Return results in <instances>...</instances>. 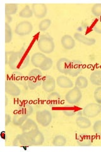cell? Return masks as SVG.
<instances>
[{
  "mask_svg": "<svg viewBox=\"0 0 101 152\" xmlns=\"http://www.w3.org/2000/svg\"><path fill=\"white\" fill-rule=\"evenodd\" d=\"M93 130L96 134L101 136V121L95 122L93 126Z\"/></svg>",
  "mask_w": 101,
  "mask_h": 152,
  "instance_id": "8d00e7d4",
  "label": "cell"
},
{
  "mask_svg": "<svg viewBox=\"0 0 101 152\" xmlns=\"http://www.w3.org/2000/svg\"><path fill=\"white\" fill-rule=\"evenodd\" d=\"M43 78V74L41 69L37 68L32 69L28 73L27 77V84L28 89L31 90L36 89L37 88L42 85Z\"/></svg>",
  "mask_w": 101,
  "mask_h": 152,
  "instance_id": "3957f363",
  "label": "cell"
},
{
  "mask_svg": "<svg viewBox=\"0 0 101 152\" xmlns=\"http://www.w3.org/2000/svg\"><path fill=\"white\" fill-rule=\"evenodd\" d=\"M56 81L53 77L49 75H47L43 78L42 87L46 92L51 93L54 91L56 88Z\"/></svg>",
  "mask_w": 101,
  "mask_h": 152,
  "instance_id": "30bf717a",
  "label": "cell"
},
{
  "mask_svg": "<svg viewBox=\"0 0 101 152\" xmlns=\"http://www.w3.org/2000/svg\"><path fill=\"white\" fill-rule=\"evenodd\" d=\"M92 29L95 32L101 34V19L95 22L93 26Z\"/></svg>",
  "mask_w": 101,
  "mask_h": 152,
  "instance_id": "74e56055",
  "label": "cell"
},
{
  "mask_svg": "<svg viewBox=\"0 0 101 152\" xmlns=\"http://www.w3.org/2000/svg\"><path fill=\"white\" fill-rule=\"evenodd\" d=\"M5 99H6V103H5V106H7L8 104V98H7V96H5Z\"/></svg>",
  "mask_w": 101,
  "mask_h": 152,
  "instance_id": "b9f144b4",
  "label": "cell"
},
{
  "mask_svg": "<svg viewBox=\"0 0 101 152\" xmlns=\"http://www.w3.org/2000/svg\"><path fill=\"white\" fill-rule=\"evenodd\" d=\"M13 34L12 28L9 23L5 22V42L9 43L12 40Z\"/></svg>",
  "mask_w": 101,
  "mask_h": 152,
  "instance_id": "d6a6232c",
  "label": "cell"
},
{
  "mask_svg": "<svg viewBox=\"0 0 101 152\" xmlns=\"http://www.w3.org/2000/svg\"><path fill=\"white\" fill-rule=\"evenodd\" d=\"M52 22L50 19L46 18L41 20L39 23V29L41 32H45L49 28L51 25Z\"/></svg>",
  "mask_w": 101,
  "mask_h": 152,
  "instance_id": "1f68e13d",
  "label": "cell"
},
{
  "mask_svg": "<svg viewBox=\"0 0 101 152\" xmlns=\"http://www.w3.org/2000/svg\"><path fill=\"white\" fill-rule=\"evenodd\" d=\"M13 146L17 147H30L33 146L31 135L25 132L18 134L13 141Z\"/></svg>",
  "mask_w": 101,
  "mask_h": 152,
  "instance_id": "277c9868",
  "label": "cell"
},
{
  "mask_svg": "<svg viewBox=\"0 0 101 152\" xmlns=\"http://www.w3.org/2000/svg\"><path fill=\"white\" fill-rule=\"evenodd\" d=\"M18 111L27 116H30L33 113V108L30 103H24L20 106L18 108Z\"/></svg>",
  "mask_w": 101,
  "mask_h": 152,
  "instance_id": "83f0119b",
  "label": "cell"
},
{
  "mask_svg": "<svg viewBox=\"0 0 101 152\" xmlns=\"http://www.w3.org/2000/svg\"><path fill=\"white\" fill-rule=\"evenodd\" d=\"M73 37L76 41H77L79 42H81V43H82L86 46H93L96 43V39L95 38L86 37L85 36L79 32H75Z\"/></svg>",
  "mask_w": 101,
  "mask_h": 152,
  "instance_id": "e0dca14e",
  "label": "cell"
},
{
  "mask_svg": "<svg viewBox=\"0 0 101 152\" xmlns=\"http://www.w3.org/2000/svg\"><path fill=\"white\" fill-rule=\"evenodd\" d=\"M21 129L22 132L28 133V134H30L34 131L39 130L37 124L31 118H27V121L21 126Z\"/></svg>",
  "mask_w": 101,
  "mask_h": 152,
  "instance_id": "9a60e30c",
  "label": "cell"
},
{
  "mask_svg": "<svg viewBox=\"0 0 101 152\" xmlns=\"http://www.w3.org/2000/svg\"><path fill=\"white\" fill-rule=\"evenodd\" d=\"M61 44L62 46L66 50H70L73 49L75 47V39L70 35L66 34L62 36L61 39Z\"/></svg>",
  "mask_w": 101,
  "mask_h": 152,
  "instance_id": "ac0fdd59",
  "label": "cell"
},
{
  "mask_svg": "<svg viewBox=\"0 0 101 152\" xmlns=\"http://www.w3.org/2000/svg\"><path fill=\"white\" fill-rule=\"evenodd\" d=\"M75 104H68L65 105L62 110V112L67 117H72L77 115L78 113H80V111L77 107L75 106Z\"/></svg>",
  "mask_w": 101,
  "mask_h": 152,
  "instance_id": "d4e9b609",
  "label": "cell"
},
{
  "mask_svg": "<svg viewBox=\"0 0 101 152\" xmlns=\"http://www.w3.org/2000/svg\"><path fill=\"white\" fill-rule=\"evenodd\" d=\"M76 141L80 146H90L92 144V137L85 133L80 134L76 136Z\"/></svg>",
  "mask_w": 101,
  "mask_h": 152,
  "instance_id": "ffe728a7",
  "label": "cell"
},
{
  "mask_svg": "<svg viewBox=\"0 0 101 152\" xmlns=\"http://www.w3.org/2000/svg\"><path fill=\"white\" fill-rule=\"evenodd\" d=\"M33 146H40L42 145L44 142V136L42 133L39 131H36L32 134H31Z\"/></svg>",
  "mask_w": 101,
  "mask_h": 152,
  "instance_id": "cb8c5ba5",
  "label": "cell"
},
{
  "mask_svg": "<svg viewBox=\"0 0 101 152\" xmlns=\"http://www.w3.org/2000/svg\"><path fill=\"white\" fill-rule=\"evenodd\" d=\"M92 13L96 17H101V3L94 4L92 8Z\"/></svg>",
  "mask_w": 101,
  "mask_h": 152,
  "instance_id": "836d02e7",
  "label": "cell"
},
{
  "mask_svg": "<svg viewBox=\"0 0 101 152\" xmlns=\"http://www.w3.org/2000/svg\"><path fill=\"white\" fill-rule=\"evenodd\" d=\"M33 15L32 8L29 5H25L19 13V16L24 18H29Z\"/></svg>",
  "mask_w": 101,
  "mask_h": 152,
  "instance_id": "f546056e",
  "label": "cell"
},
{
  "mask_svg": "<svg viewBox=\"0 0 101 152\" xmlns=\"http://www.w3.org/2000/svg\"><path fill=\"white\" fill-rule=\"evenodd\" d=\"M101 113V104L97 103H89L84 108L82 114L88 118H94Z\"/></svg>",
  "mask_w": 101,
  "mask_h": 152,
  "instance_id": "5b68a950",
  "label": "cell"
},
{
  "mask_svg": "<svg viewBox=\"0 0 101 152\" xmlns=\"http://www.w3.org/2000/svg\"><path fill=\"white\" fill-rule=\"evenodd\" d=\"M90 81L92 84L101 86V70L93 71L90 75Z\"/></svg>",
  "mask_w": 101,
  "mask_h": 152,
  "instance_id": "484cf974",
  "label": "cell"
},
{
  "mask_svg": "<svg viewBox=\"0 0 101 152\" xmlns=\"http://www.w3.org/2000/svg\"><path fill=\"white\" fill-rule=\"evenodd\" d=\"M51 113L47 110H39L36 112V121L43 127H47L52 122Z\"/></svg>",
  "mask_w": 101,
  "mask_h": 152,
  "instance_id": "52a82bcc",
  "label": "cell"
},
{
  "mask_svg": "<svg viewBox=\"0 0 101 152\" xmlns=\"http://www.w3.org/2000/svg\"><path fill=\"white\" fill-rule=\"evenodd\" d=\"M5 17H6V23H9L12 22V17H11V15H5Z\"/></svg>",
  "mask_w": 101,
  "mask_h": 152,
  "instance_id": "60d3db41",
  "label": "cell"
},
{
  "mask_svg": "<svg viewBox=\"0 0 101 152\" xmlns=\"http://www.w3.org/2000/svg\"><path fill=\"white\" fill-rule=\"evenodd\" d=\"M33 31V26L28 21H22L17 25L15 32L20 36H25L29 35Z\"/></svg>",
  "mask_w": 101,
  "mask_h": 152,
  "instance_id": "ba28073f",
  "label": "cell"
},
{
  "mask_svg": "<svg viewBox=\"0 0 101 152\" xmlns=\"http://www.w3.org/2000/svg\"><path fill=\"white\" fill-rule=\"evenodd\" d=\"M66 142V137L62 135H57L52 140V145L54 146H64Z\"/></svg>",
  "mask_w": 101,
  "mask_h": 152,
  "instance_id": "f1b7e54d",
  "label": "cell"
},
{
  "mask_svg": "<svg viewBox=\"0 0 101 152\" xmlns=\"http://www.w3.org/2000/svg\"><path fill=\"white\" fill-rule=\"evenodd\" d=\"M76 124L80 129H85L89 128L92 124L88 117L79 115L76 119Z\"/></svg>",
  "mask_w": 101,
  "mask_h": 152,
  "instance_id": "7402d4cb",
  "label": "cell"
},
{
  "mask_svg": "<svg viewBox=\"0 0 101 152\" xmlns=\"http://www.w3.org/2000/svg\"><path fill=\"white\" fill-rule=\"evenodd\" d=\"M30 62V55L25 45L17 51L13 52L8 66L13 70H20L26 68Z\"/></svg>",
  "mask_w": 101,
  "mask_h": 152,
  "instance_id": "6da1fadb",
  "label": "cell"
},
{
  "mask_svg": "<svg viewBox=\"0 0 101 152\" xmlns=\"http://www.w3.org/2000/svg\"><path fill=\"white\" fill-rule=\"evenodd\" d=\"M82 98V93L81 89L74 87L67 92L65 95L66 101L71 104H76L78 103Z\"/></svg>",
  "mask_w": 101,
  "mask_h": 152,
  "instance_id": "8992f818",
  "label": "cell"
},
{
  "mask_svg": "<svg viewBox=\"0 0 101 152\" xmlns=\"http://www.w3.org/2000/svg\"><path fill=\"white\" fill-rule=\"evenodd\" d=\"M52 65H53V61L49 57H47L44 66H42V68L41 70L42 71L49 70L52 68Z\"/></svg>",
  "mask_w": 101,
  "mask_h": 152,
  "instance_id": "d590c367",
  "label": "cell"
},
{
  "mask_svg": "<svg viewBox=\"0 0 101 152\" xmlns=\"http://www.w3.org/2000/svg\"><path fill=\"white\" fill-rule=\"evenodd\" d=\"M12 78L13 82L15 81V83L22 86L25 89H27L28 88L27 84V79H26L25 75L20 72H19V71H14L12 74Z\"/></svg>",
  "mask_w": 101,
  "mask_h": 152,
  "instance_id": "2e32d148",
  "label": "cell"
},
{
  "mask_svg": "<svg viewBox=\"0 0 101 152\" xmlns=\"http://www.w3.org/2000/svg\"><path fill=\"white\" fill-rule=\"evenodd\" d=\"M89 81L85 76L80 75L78 76L75 80V87L79 88L80 89H85L88 86Z\"/></svg>",
  "mask_w": 101,
  "mask_h": 152,
  "instance_id": "4316f807",
  "label": "cell"
},
{
  "mask_svg": "<svg viewBox=\"0 0 101 152\" xmlns=\"http://www.w3.org/2000/svg\"><path fill=\"white\" fill-rule=\"evenodd\" d=\"M27 118L28 116L24 115V114L18 110L17 113L14 114L12 119V123L13 124V125L16 126L21 127L23 124V123L27 121Z\"/></svg>",
  "mask_w": 101,
  "mask_h": 152,
  "instance_id": "603a6c76",
  "label": "cell"
},
{
  "mask_svg": "<svg viewBox=\"0 0 101 152\" xmlns=\"http://www.w3.org/2000/svg\"><path fill=\"white\" fill-rule=\"evenodd\" d=\"M83 64L80 60H73L71 61L68 75L75 77L78 76L83 70Z\"/></svg>",
  "mask_w": 101,
  "mask_h": 152,
  "instance_id": "4fadbf2b",
  "label": "cell"
},
{
  "mask_svg": "<svg viewBox=\"0 0 101 152\" xmlns=\"http://www.w3.org/2000/svg\"><path fill=\"white\" fill-rule=\"evenodd\" d=\"M13 51H6L5 53V64L8 65L9 60H10L11 56L12 55Z\"/></svg>",
  "mask_w": 101,
  "mask_h": 152,
  "instance_id": "f35d334b",
  "label": "cell"
},
{
  "mask_svg": "<svg viewBox=\"0 0 101 152\" xmlns=\"http://www.w3.org/2000/svg\"><path fill=\"white\" fill-rule=\"evenodd\" d=\"M56 84L61 88H71L73 87V83L66 75H60L56 79Z\"/></svg>",
  "mask_w": 101,
  "mask_h": 152,
  "instance_id": "d6986e66",
  "label": "cell"
},
{
  "mask_svg": "<svg viewBox=\"0 0 101 152\" xmlns=\"http://www.w3.org/2000/svg\"><path fill=\"white\" fill-rule=\"evenodd\" d=\"M32 10L33 15L37 18H44L47 13V8L44 4L33 3L32 4Z\"/></svg>",
  "mask_w": 101,
  "mask_h": 152,
  "instance_id": "8fae6325",
  "label": "cell"
},
{
  "mask_svg": "<svg viewBox=\"0 0 101 152\" xmlns=\"http://www.w3.org/2000/svg\"><path fill=\"white\" fill-rule=\"evenodd\" d=\"M47 58V56H46L44 53L42 52H37L33 53L31 56V61L33 66H34L36 68L41 69L44 66Z\"/></svg>",
  "mask_w": 101,
  "mask_h": 152,
  "instance_id": "9c48e42d",
  "label": "cell"
},
{
  "mask_svg": "<svg viewBox=\"0 0 101 152\" xmlns=\"http://www.w3.org/2000/svg\"><path fill=\"white\" fill-rule=\"evenodd\" d=\"M11 121H12V118L10 115L8 113H6L5 114V126H8V124L11 122Z\"/></svg>",
  "mask_w": 101,
  "mask_h": 152,
  "instance_id": "ab89813d",
  "label": "cell"
},
{
  "mask_svg": "<svg viewBox=\"0 0 101 152\" xmlns=\"http://www.w3.org/2000/svg\"><path fill=\"white\" fill-rule=\"evenodd\" d=\"M61 95L56 91L51 93L47 99V104L51 107H54L58 105L61 102Z\"/></svg>",
  "mask_w": 101,
  "mask_h": 152,
  "instance_id": "44dd1931",
  "label": "cell"
},
{
  "mask_svg": "<svg viewBox=\"0 0 101 152\" xmlns=\"http://www.w3.org/2000/svg\"><path fill=\"white\" fill-rule=\"evenodd\" d=\"M37 47L42 53L50 54L54 51L55 43L51 36L48 34H42L38 38Z\"/></svg>",
  "mask_w": 101,
  "mask_h": 152,
  "instance_id": "7a4b0ae2",
  "label": "cell"
},
{
  "mask_svg": "<svg viewBox=\"0 0 101 152\" xmlns=\"http://www.w3.org/2000/svg\"><path fill=\"white\" fill-rule=\"evenodd\" d=\"M94 97L96 103L101 104V86H99L95 89Z\"/></svg>",
  "mask_w": 101,
  "mask_h": 152,
  "instance_id": "e575fe53",
  "label": "cell"
},
{
  "mask_svg": "<svg viewBox=\"0 0 101 152\" xmlns=\"http://www.w3.org/2000/svg\"><path fill=\"white\" fill-rule=\"evenodd\" d=\"M71 61L66 58H61L56 63V68L58 72L64 75H68Z\"/></svg>",
  "mask_w": 101,
  "mask_h": 152,
  "instance_id": "5bb4252c",
  "label": "cell"
},
{
  "mask_svg": "<svg viewBox=\"0 0 101 152\" xmlns=\"http://www.w3.org/2000/svg\"><path fill=\"white\" fill-rule=\"evenodd\" d=\"M5 92L12 96H18L21 94V89L15 82L11 80L5 81Z\"/></svg>",
  "mask_w": 101,
  "mask_h": 152,
  "instance_id": "7c38bea8",
  "label": "cell"
},
{
  "mask_svg": "<svg viewBox=\"0 0 101 152\" xmlns=\"http://www.w3.org/2000/svg\"><path fill=\"white\" fill-rule=\"evenodd\" d=\"M18 11V4L7 3L5 4V15H13Z\"/></svg>",
  "mask_w": 101,
  "mask_h": 152,
  "instance_id": "4dcf8cb0",
  "label": "cell"
}]
</instances>
